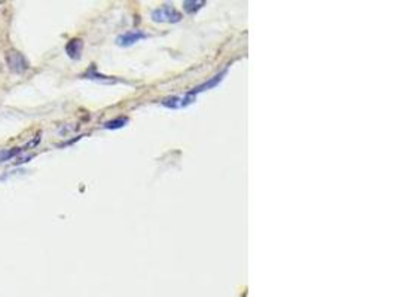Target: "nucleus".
Returning <instances> with one entry per match:
<instances>
[{
	"mask_svg": "<svg viewBox=\"0 0 397 297\" xmlns=\"http://www.w3.org/2000/svg\"><path fill=\"white\" fill-rule=\"evenodd\" d=\"M196 93L193 91H189V93H186L185 95H180V97H168V98H164L162 101H161V104L164 106V107H167V109H185V107H188V106H190L192 103H195V100H196Z\"/></svg>",
	"mask_w": 397,
	"mask_h": 297,
	"instance_id": "nucleus-1",
	"label": "nucleus"
},
{
	"mask_svg": "<svg viewBox=\"0 0 397 297\" xmlns=\"http://www.w3.org/2000/svg\"><path fill=\"white\" fill-rule=\"evenodd\" d=\"M152 19L155 22H179L182 19V14L173 6L164 5L152 12Z\"/></svg>",
	"mask_w": 397,
	"mask_h": 297,
	"instance_id": "nucleus-2",
	"label": "nucleus"
},
{
	"mask_svg": "<svg viewBox=\"0 0 397 297\" xmlns=\"http://www.w3.org/2000/svg\"><path fill=\"white\" fill-rule=\"evenodd\" d=\"M6 63H8L11 72L17 73V74H21V73L27 72L28 67H30V64H28V61H27V58L18 51H9L6 54Z\"/></svg>",
	"mask_w": 397,
	"mask_h": 297,
	"instance_id": "nucleus-3",
	"label": "nucleus"
},
{
	"mask_svg": "<svg viewBox=\"0 0 397 297\" xmlns=\"http://www.w3.org/2000/svg\"><path fill=\"white\" fill-rule=\"evenodd\" d=\"M146 37H148V35L141 32V30H131V32H127V33L118 36L116 45L128 48V46H132L134 43L140 42L141 39H146Z\"/></svg>",
	"mask_w": 397,
	"mask_h": 297,
	"instance_id": "nucleus-4",
	"label": "nucleus"
},
{
	"mask_svg": "<svg viewBox=\"0 0 397 297\" xmlns=\"http://www.w3.org/2000/svg\"><path fill=\"white\" fill-rule=\"evenodd\" d=\"M82 49H83V40L82 39H72L66 45V54L72 59H79L80 54H82Z\"/></svg>",
	"mask_w": 397,
	"mask_h": 297,
	"instance_id": "nucleus-5",
	"label": "nucleus"
},
{
	"mask_svg": "<svg viewBox=\"0 0 397 297\" xmlns=\"http://www.w3.org/2000/svg\"><path fill=\"white\" fill-rule=\"evenodd\" d=\"M128 124V117H116V119H112V121H107L103 127L104 130H119V128H124L125 125Z\"/></svg>",
	"mask_w": 397,
	"mask_h": 297,
	"instance_id": "nucleus-6",
	"label": "nucleus"
},
{
	"mask_svg": "<svg viewBox=\"0 0 397 297\" xmlns=\"http://www.w3.org/2000/svg\"><path fill=\"white\" fill-rule=\"evenodd\" d=\"M206 5V2H195V0H186V2H183V9L188 12V14H195L200 11L203 6Z\"/></svg>",
	"mask_w": 397,
	"mask_h": 297,
	"instance_id": "nucleus-7",
	"label": "nucleus"
},
{
	"mask_svg": "<svg viewBox=\"0 0 397 297\" xmlns=\"http://www.w3.org/2000/svg\"><path fill=\"white\" fill-rule=\"evenodd\" d=\"M22 150L21 147H14V148H8V150H2L0 152V162H8L12 158H15L19 152Z\"/></svg>",
	"mask_w": 397,
	"mask_h": 297,
	"instance_id": "nucleus-8",
	"label": "nucleus"
},
{
	"mask_svg": "<svg viewBox=\"0 0 397 297\" xmlns=\"http://www.w3.org/2000/svg\"><path fill=\"white\" fill-rule=\"evenodd\" d=\"M40 143V135H38V138L35 137L32 141H28L27 144H25V147H22V150H28V148H32V147H36L38 144Z\"/></svg>",
	"mask_w": 397,
	"mask_h": 297,
	"instance_id": "nucleus-9",
	"label": "nucleus"
}]
</instances>
